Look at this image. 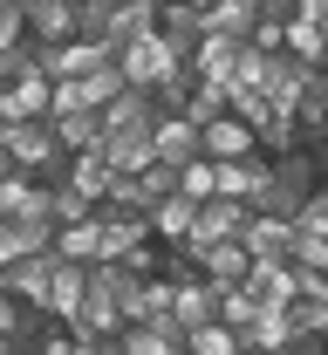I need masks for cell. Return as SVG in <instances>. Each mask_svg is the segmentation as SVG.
<instances>
[{
  "instance_id": "obj_19",
  "label": "cell",
  "mask_w": 328,
  "mask_h": 355,
  "mask_svg": "<svg viewBox=\"0 0 328 355\" xmlns=\"http://www.w3.org/2000/svg\"><path fill=\"white\" fill-rule=\"evenodd\" d=\"M260 150V137H253V123H239V116H219V123H205V157H253Z\"/></svg>"
},
{
  "instance_id": "obj_25",
  "label": "cell",
  "mask_w": 328,
  "mask_h": 355,
  "mask_svg": "<svg viewBox=\"0 0 328 355\" xmlns=\"http://www.w3.org/2000/svg\"><path fill=\"white\" fill-rule=\"evenodd\" d=\"M239 342H246V349H294V321H287V308H267L253 328H239Z\"/></svg>"
},
{
  "instance_id": "obj_14",
  "label": "cell",
  "mask_w": 328,
  "mask_h": 355,
  "mask_svg": "<svg viewBox=\"0 0 328 355\" xmlns=\"http://www.w3.org/2000/svg\"><path fill=\"white\" fill-rule=\"evenodd\" d=\"M96 219H103V260H123V253H137L144 239H157V232H150V219L110 212V205H96Z\"/></svg>"
},
{
  "instance_id": "obj_24",
  "label": "cell",
  "mask_w": 328,
  "mask_h": 355,
  "mask_svg": "<svg viewBox=\"0 0 328 355\" xmlns=\"http://www.w3.org/2000/svg\"><path fill=\"white\" fill-rule=\"evenodd\" d=\"M55 253H62V260H83V266H96V260H103V219L62 225V239H55Z\"/></svg>"
},
{
  "instance_id": "obj_22",
  "label": "cell",
  "mask_w": 328,
  "mask_h": 355,
  "mask_svg": "<svg viewBox=\"0 0 328 355\" xmlns=\"http://www.w3.org/2000/svg\"><path fill=\"white\" fill-rule=\"evenodd\" d=\"M239 55H246L239 42H226V35H205V48L191 55V69H198V83H233V76H239Z\"/></svg>"
},
{
  "instance_id": "obj_16",
  "label": "cell",
  "mask_w": 328,
  "mask_h": 355,
  "mask_svg": "<svg viewBox=\"0 0 328 355\" xmlns=\"http://www.w3.org/2000/svg\"><path fill=\"white\" fill-rule=\"evenodd\" d=\"M198 273H205V280H219V287H246V273H253V253H246V239L205 246V253H198Z\"/></svg>"
},
{
  "instance_id": "obj_3",
  "label": "cell",
  "mask_w": 328,
  "mask_h": 355,
  "mask_svg": "<svg viewBox=\"0 0 328 355\" xmlns=\"http://www.w3.org/2000/svg\"><path fill=\"white\" fill-rule=\"evenodd\" d=\"M116 62H123L130 89H157V83H171V76H178V62H185V55L164 42V35H144V42L116 48Z\"/></svg>"
},
{
  "instance_id": "obj_29",
  "label": "cell",
  "mask_w": 328,
  "mask_h": 355,
  "mask_svg": "<svg viewBox=\"0 0 328 355\" xmlns=\"http://www.w3.org/2000/svg\"><path fill=\"white\" fill-rule=\"evenodd\" d=\"M191 355H239L246 342H239V328H226V321H212V328H191Z\"/></svg>"
},
{
  "instance_id": "obj_42",
  "label": "cell",
  "mask_w": 328,
  "mask_h": 355,
  "mask_svg": "<svg viewBox=\"0 0 328 355\" xmlns=\"http://www.w3.org/2000/svg\"><path fill=\"white\" fill-rule=\"evenodd\" d=\"M322 69H328V55H322Z\"/></svg>"
},
{
  "instance_id": "obj_23",
  "label": "cell",
  "mask_w": 328,
  "mask_h": 355,
  "mask_svg": "<svg viewBox=\"0 0 328 355\" xmlns=\"http://www.w3.org/2000/svg\"><path fill=\"white\" fill-rule=\"evenodd\" d=\"M150 232H157L164 246H185L191 232H198V205H191L185 191H178V198H164V205L150 212Z\"/></svg>"
},
{
  "instance_id": "obj_40",
  "label": "cell",
  "mask_w": 328,
  "mask_h": 355,
  "mask_svg": "<svg viewBox=\"0 0 328 355\" xmlns=\"http://www.w3.org/2000/svg\"><path fill=\"white\" fill-rule=\"evenodd\" d=\"M0 355H42V349H0Z\"/></svg>"
},
{
  "instance_id": "obj_26",
  "label": "cell",
  "mask_w": 328,
  "mask_h": 355,
  "mask_svg": "<svg viewBox=\"0 0 328 355\" xmlns=\"http://www.w3.org/2000/svg\"><path fill=\"white\" fill-rule=\"evenodd\" d=\"M185 116H191V123H219V116H233V83H198Z\"/></svg>"
},
{
  "instance_id": "obj_5",
  "label": "cell",
  "mask_w": 328,
  "mask_h": 355,
  "mask_svg": "<svg viewBox=\"0 0 328 355\" xmlns=\"http://www.w3.org/2000/svg\"><path fill=\"white\" fill-rule=\"evenodd\" d=\"M35 116H55V83L48 76L0 83V123H35Z\"/></svg>"
},
{
  "instance_id": "obj_17",
  "label": "cell",
  "mask_w": 328,
  "mask_h": 355,
  "mask_svg": "<svg viewBox=\"0 0 328 355\" xmlns=\"http://www.w3.org/2000/svg\"><path fill=\"white\" fill-rule=\"evenodd\" d=\"M123 342H130V355H191L185 328L178 321H137V328H123Z\"/></svg>"
},
{
  "instance_id": "obj_2",
  "label": "cell",
  "mask_w": 328,
  "mask_h": 355,
  "mask_svg": "<svg viewBox=\"0 0 328 355\" xmlns=\"http://www.w3.org/2000/svg\"><path fill=\"white\" fill-rule=\"evenodd\" d=\"M116 48L103 42H42V76L48 83H89L96 69H110Z\"/></svg>"
},
{
  "instance_id": "obj_7",
  "label": "cell",
  "mask_w": 328,
  "mask_h": 355,
  "mask_svg": "<svg viewBox=\"0 0 328 355\" xmlns=\"http://www.w3.org/2000/svg\"><path fill=\"white\" fill-rule=\"evenodd\" d=\"M62 225L55 219H0V260H35V253H55Z\"/></svg>"
},
{
  "instance_id": "obj_41",
  "label": "cell",
  "mask_w": 328,
  "mask_h": 355,
  "mask_svg": "<svg viewBox=\"0 0 328 355\" xmlns=\"http://www.w3.org/2000/svg\"><path fill=\"white\" fill-rule=\"evenodd\" d=\"M322 171H328V150H322Z\"/></svg>"
},
{
  "instance_id": "obj_21",
  "label": "cell",
  "mask_w": 328,
  "mask_h": 355,
  "mask_svg": "<svg viewBox=\"0 0 328 355\" xmlns=\"http://www.w3.org/2000/svg\"><path fill=\"white\" fill-rule=\"evenodd\" d=\"M205 28L246 48V42H253V28H260V7H246V0H212V7H205Z\"/></svg>"
},
{
  "instance_id": "obj_20",
  "label": "cell",
  "mask_w": 328,
  "mask_h": 355,
  "mask_svg": "<svg viewBox=\"0 0 328 355\" xmlns=\"http://www.w3.org/2000/svg\"><path fill=\"white\" fill-rule=\"evenodd\" d=\"M116 164H110V157H103V150H76V164H69V184H76V191H89L96 205H103V198H110V191H116Z\"/></svg>"
},
{
  "instance_id": "obj_35",
  "label": "cell",
  "mask_w": 328,
  "mask_h": 355,
  "mask_svg": "<svg viewBox=\"0 0 328 355\" xmlns=\"http://www.w3.org/2000/svg\"><path fill=\"white\" fill-rule=\"evenodd\" d=\"M116 266H123L130 280H157V239H144L137 253H123V260H116Z\"/></svg>"
},
{
  "instance_id": "obj_36",
  "label": "cell",
  "mask_w": 328,
  "mask_h": 355,
  "mask_svg": "<svg viewBox=\"0 0 328 355\" xmlns=\"http://www.w3.org/2000/svg\"><path fill=\"white\" fill-rule=\"evenodd\" d=\"M287 355H328V335H294V349Z\"/></svg>"
},
{
  "instance_id": "obj_18",
  "label": "cell",
  "mask_w": 328,
  "mask_h": 355,
  "mask_svg": "<svg viewBox=\"0 0 328 355\" xmlns=\"http://www.w3.org/2000/svg\"><path fill=\"white\" fill-rule=\"evenodd\" d=\"M28 35L35 42H76V0H28Z\"/></svg>"
},
{
  "instance_id": "obj_33",
  "label": "cell",
  "mask_w": 328,
  "mask_h": 355,
  "mask_svg": "<svg viewBox=\"0 0 328 355\" xmlns=\"http://www.w3.org/2000/svg\"><path fill=\"white\" fill-rule=\"evenodd\" d=\"M287 321H294V335H328V301H315V294H301V301L287 308Z\"/></svg>"
},
{
  "instance_id": "obj_4",
  "label": "cell",
  "mask_w": 328,
  "mask_h": 355,
  "mask_svg": "<svg viewBox=\"0 0 328 355\" xmlns=\"http://www.w3.org/2000/svg\"><path fill=\"white\" fill-rule=\"evenodd\" d=\"M48 321L55 314L42 301H28V294H0V349H42Z\"/></svg>"
},
{
  "instance_id": "obj_9",
  "label": "cell",
  "mask_w": 328,
  "mask_h": 355,
  "mask_svg": "<svg viewBox=\"0 0 328 355\" xmlns=\"http://www.w3.org/2000/svg\"><path fill=\"white\" fill-rule=\"evenodd\" d=\"M219 301H226V287H219V280H205V273H198V280H178V308H171V321H178V328H212V321H219Z\"/></svg>"
},
{
  "instance_id": "obj_31",
  "label": "cell",
  "mask_w": 328,
  "mask_h": 355,
  "mask_svg": "<svg viewBox=\"0 0 328 355\" xmlns=\"http://www.w3.org/2000/svg\"><path fill=\"white\" fill-rule=\"evenodd\" d=\"M55 219H62V225L96 219V198H89V191H76V184H55Z\"/></svg>"
},
{
  "instance_id": "obj_11",
  "label": "cell",
  "mask_w": 328,
  "mask_h": 355,
  "mask_svg": "<svg viewBox=\"0 0 328 355\" xmlns=\"http://www.w3.org/2000/svg\"><path fill=\"white\" fill-rule=\"evenodd\" d=\"M239 239H246V253H253V260H294V219H274V212H253Z\"/></svg>"
},
{
  "instance_id": "obj_1",
  "label": "cell",
  "mask_w": 328,
  "mask_h": 355,
  "mask_svg": "<svg viewBox=\"0 0 328 355\" xmlns=\"http://www.w3.org/2000/svg\"><path fill=\"white\" fill-rule=\"evenodd\" d=\"M0 157H7L14 171H35L42 184H69V164H76V150L62 144L55 116H35V123H0Z\"/></svg>"
},
{
  "instance_id": "obj_6",
  "label": "cell",
  "mask_w": 328,
  "mask_h": 355,
  "mask_svg": "<svg viewBox=\"0 0 328 355\" xmlns=\"http://www.w3.org/2000/svg\"><path fill=\"white\" fill-rule=\"evenodd\" d=\"M55 266H62V253H35V260H0V294H28V301H42V308H48Z\"/></svg>"
},
{
  "instance_id": "obj_38",
  "label": "cell",
  "mask_w": 328,
  "mask_h": 355,
  "mask_svg": "<svg viewBox=\"0 0 328 355\" xmlns=\"http://www.w3.org/2000/svg\"><path fill=\"white\" fill-rule=\"evenodd\" d=\"M157 7H205V0H157Z\"/></svg>"
},
{
  "instance_id": "obj_10",
  "label": "cell",
  "mask_w": 328,
  "mask_h": 355,
  "mask_svg": "<svg viewBox=\"0 0 328 355\" xmlns=\"http://www.w3.org/2000/svg\"><path fill=\"white\" fill-rule=\"evenodd\" d=\"M267 178H274V157H267V150L226 157V164H219V198H246V205H253V198L267 191Z\"/></svg>"
},
{
  "instance_id": "obj_32",
  "label": "cell",
  "mask_w": 328,
  "mask_h": 355,
  "mask_svg": "<svg viewBox=\"0 0 328 355\" xmlns=\"http://www.w3.org/2000/svg\"><path fill=\"white\" fill-rule=\"evenodd\" d=\"M123 89H130V76H123V62H110V69H96V76H89V103H96V110H110V103H116Z\"/></svg>"
},
{
  "instance_id": "obj_12",
  "label": "cell",
  "mask_w": 328,
  "mask_h": 355,
  "mask_svg": "<svg viewBox=\"0 0 328 355\" xmlns=\"http://www.w3.org/2000/svg\"><path fill=\"white\" fill-rule=\"evenodd\" d=\"M157 157L178 164V171L198 164V157H205V123H191V116H164V123H157Z\"/></svg>"
},
{
  "instance_id": "obj_34",
  "label": "cell",
  "mask_w": 328,
  "mask_h": 355,
  "mask_svg": "<svg viewBox=\"0 0 328 355\" xmlns=\"http://www.w3.org/2000/svg\"><path fill=\"white\" fill-rule=\"evenodd\" d=\"M157 273H164V280H198L191 246H164V239H157Z\"/></svg>"
},
{
  "instance_id": "obj_39",
  "label": "cell",
  "mask_w": 328,
  "mask_h": 355,
  "mask_svg": "<svg viewBox=\"0 0 328 355\" xmlns=\"http://www.w3.org/2000/svg\"><path fill=\"white\" fill-rule=\"evenodd\" d=\"M239 355H287V349H239Z\"/></svg>"
},
{
  "instance_id": "obj_8",
  "label": "cell",
  "mask_w": 328,
  "mask_h": 355,
  "mask_svg": "<svg viewBox=\"0 0 328 355\" xmlns=\"http://www.w3.org/2000/svg\"><path fill=\"white\" fill-rule=\"evenodd\" d=\"M246 287L260 294V308H294L301 301V266L294 260H253Z\"/></svg>"
},
{
  "instance_id": "obj_15",
  "label": "cell",
  "mask_w": 328,
  "mask_h": 355,
  "mask_svg": "<svg viewBox=\"0 0 328 355\" xmlns=\"http://www.w3.org/2000/svg\"><path fill=\"white\" fill-rule=\"evenodd\" d=\"M157 35L191 62V55L205 48V35H212V28H205V7H164V14H157Z\"/></svg>"
},
{
  "instance_id": "obj_28",
  "label": "cell",
  "mask_w": 328,
  "mask_h": 355,
  "mask_svg": "<svg viewBox=\"0 0 328 355\" xmlns=\"http://www.w3.org/2000/svg\"><path fill=\"white\" fill-rule=\"evenodd\" d=\"M287 55H301V62H322V55H328V35H322V21L294 14V21H287Z\"/></svg>"
},
{
  "instance_id": "obj_30",
  "label": "cell",
  "mask_w": 328,
  "mask_h": 355,
  "mask_svg": "<svg viewBox=\"0 0 328 355\" xmlns=\"http://www.w3.org/2000/svg\"><path fill=\"white\" fill-rule=\"evenodd\" d=\"M260 294H253V287H226V301H219V321H226V328H253V321H260Z\"/></svg>"
},
{
  "instance_id": "obj_13",
  "label": "cell",
  "mask_w": 328,
  "mask_h": 355,
  "mask_svg": "<svg viewBox=\"0 0 328 355\" xmlns=\"http://www.w3.org/2000/svg\"><path fill=\"white\" fill-rule=\"evenodd\" d=\"M103 157H110L123 178L150 171V164H157V130H110L103 137Z\"/></svg>"
},
{
  "instance_id": "obj_37",
  "label": "cell",
  "mask_w": 328,
  "mask_h": 355,
  "mask_svg": "<svg viewBox=\"0 0 328 355\" xmlns=\"http://www.w3.org/2000/svg\"><path fill=\"white\" fill-rule=\"evenodd\" d=\"M294 7H301L308 21H328V0H294Z\"/></svg>"
},
{
  "instance_id": "obj_27",
  "label": "cell",
  "mask_w": 328,
  "mask_h": 355,
  "mask_svg": "<svg viewBox=\"0 0 328 355\" xmlns=\"http://www.w3.org/2000/svg\"><path fill=\"white\" fill-rule=\"evenodd\" d=\"M178 191H185L191 205H212V198H219V157H198V164H185V171H178Z\"/></svg>"
}]
</instances>
